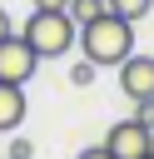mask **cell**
<instances>
[{
  "label": "cell",
  "instance_id": "obj_1",
  "mask_svg": "<svg viewBox=\"0 0 154 159\" xmlns=\"http://www.w3.org/2000/svg\"><path fill=\"white\" fill-rule=\"evenodd\" d=\"M79 55L94 60L99 70H119L129 55H134V20H119V15H99L79 30Z\"/></svg>",
  "mask_w": 154,
  "mask_h": 159
},
{
  "label": "cell",
  "instance_id": "obj_6",
  "mask_svg": "<svg viewBox=\"0 0 154 159\" xmlns=\"http://www.w3.org/2000/svg\"><path fill=\"white\" fill-rule=\"evenodd\" d=\"M25 84H10V80H0V134H15L20 124H25Z\"/></svg>",
  "mask_w": 154,
  "mask_h": 159
},
{
  "label": "cell",
  "instance_id": "obj_14",
  "mask_svg": "<svg viewBox=\"0 0 154 159\" xmlns=\"http://www.w3.org/2000/svg\"><path fill=\"white\" fill-rule=\"evenodd\" d=\"M10 30H15V25H10V15H5V5H0V40H5Z\"/></svg>",
  "mask_w": 154,
  "mask_h": 159
},
{
  "label": "cell",
  "instance_id": "obj_16",
  "mask_svg": "<svg viewBox=\"0 0 154 159\" xmlns=\"http://www.w3.org/2000/svg\"><path fill=\"white\" fill-rule=\"evenodd\" d=\"M5 159H10V154H5Z\"/></svg>",
  "mask_w": 154,
  "mask_h": 159
},
{
  "label": "cell",
  "instance_id": "obj_4",
  "mask_svg": "<svg viewBox=\"0 0 154 159\" xmlns=\"http://www.w3.org/2000/svg\"><path fill=\"white\" fill-rule=\"evenodd\" d=\"M35 65H40L35 45H30L20 30H10V35L0 40V80H10V84H25V80L35 75Z\"/></svg>",
  "mask_w": 154,
  "mask_h": 159
},
{
  "label": "cell",
  "instance_id": "obj_7",
  "mask_svg": "<svg viewBox=\"0 0 154 159\" xmlns=\"http://www.w3.org/2000/svg\"><path fill=\"white\" fill-rule=\"evenodd\" d=\"M65 10H70V20H75V25L84 30V25H89V20H99V15L109 10V5H104V0H70Z\"/></svg>",
  "mask_w": 154,
  "mask_h": 159
},
{
  "label": "cell",
  "instance_id": "obj_15",
  "mask_svg": "<svg viewBox=\"0 0 154 159\" xmlns=\"http://www.w3.org/2000/svg\"><path fill=\"white\" fill-rule=\"evenodd\" d=\"M144 159H154V149H149V154H144Z\"/></svg>",
  "mask_w": 154,
  "mask_h": 159
},
{
  "label": "cell",
  "instance_id": "obj_3",
  "mask_svg": "<svg viewBox=\"0 0 154 159\" xmlns=\"http://www.w3.org/2000/svg\"><path fill=\"white\" fill-rule=\"evenodd\" d=\"M104 149H109L114 159H144V154L154 149V129H149L144 119H119V124H109Z\"/></svg>",
  "mask_w": 154,
  "mask_h": 159
},
{
  "label": "cell",
  "instance_id": "obj_5",
  "mask_svg": "<svg viewBox=\"0 0 154 159\" xmlns=\"http://www.w3.org/2000/svg\"><path fill=\"white\" fill-rule=\"evenodd\" d=\"M119 89L129 99H154V60L149 55H129L119 65Z\"/></svg>",
  "mask_w": 154,
  "mask_h": 159
},
{
  "label": "cell",
  "instance_id": "obj_8",
  "mask_svg": "<svg viewBox=\"0 0 154 159\" xmlns=\"http://www.w3.org/2000/svg\"><path fill=\"white\" fill-rule=\"evenodd\" d=\"M104 5H109V15H119V20H134V25H139V20L154 10V0H104Z\"/></svg>",
  "mask_w": 154,
  "mask_h": 159
},
{
  "label": "cell",
  "instance_id": "obj_9",
  "mask_svg": "<svg viewBox=\"0 0 154 159\" xmlns=\"http://www.w3.org/2000/svg\"><path fill=\"white\" fill-rule=\"evenodd\" d=\"M94 75H99V65H94V60H75V65H70V84H79V89H84V84H94Z\"/></svg>",
  "mask_w": 154,
  "mask_h": 159
},
{
  "label": "cell",
  "instance_id": "obj_13",
  "mask_svg": "<svg viewBox=\"0 0 154 159\" xmlns=\"http://www.w3.org/2000/svg\"><path fill=\"white\" fill-rule=\"evenodd\" d=\"M70 0H35V10H65Z\"/></svg>",
  "mask_w": 154,
  "mask_h": 159
},
{
  "label": "cell",
  "instance_id": "obj_10",
  "mask_svg": "<svg viewBox=\"0 0 154 159\" xmlns=\"http://www.w3.org/2000/svg\"><path fill=\"white\" fill-rule=\"evenodd\" d=\"M134 104H139V109H134V119H144V124L154 129V99H134Z\"/></svg>",
  "mask_w": 154,
  "mask_h": 159
},
{
  "label": "cell",
  "instance_id": "obj_12",
  "mask_svg": "<svg viewBox=\"0 0 154 159\" xmlns=\"http://www.w3.org/2000/svg\"><path fill=\"white\" fill-rule=\"evenodd\" d=\"M79 159H114V154H109L104 144H89V149H79Z\"/></svg>",
  "mask_w": 154,
  "mask_h": 159
},
{
  "label": "cell",
  "instance_id": "obj_11",
  "mask_svg": "<svg viewBox=\"0 0 154 159\" xmlns=\"http://www.w3.org/2000/svg\"><path fill=\"white\" fill-rule=\"evenodd\" d=\"M30 154H35L30 139H15V144H10V159H30Z\"/></svg>",
  "mask_w": 154,
  "mask_h": 159
},
{
  "label": "cell",
  "instance_id": "obj_2",
  "mask_svg": "<svg viewBox=\"0 0 154 159\" xmlns=\"http://www.w3.org/2000/svg\"><path fill=\"white\" fill-rule=\"evenodd\" d=\"M20 35L35 45L40 60H55V55H65V50L79 40V25L70 20V10H30V20H25Z\"/></svg>",
  "mask_w": 154,
  "mask_h": 159
}]
</instances>
